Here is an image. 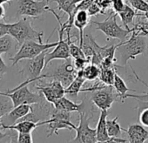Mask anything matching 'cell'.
<instances>
[{
	"instance_id": "obj_25",
	"label": "cell",
	"mask_w": 148,
	"mask_h": 143,
	"mask_svg": "<svg viewBox=\"0 0 148 143\" xmlns=\"http://www.w3.org/2000/svg\"><path fill=\"white\" fill-rule=\"evenodd\" d=\"M18 45L17 41L10 34H6L0 38V54L10 53L13 47H18Z\"/></svg>"
},
{
	"instance_id": "obj_12",
	"label": "cell",
	"mask_w": 148,
	"mask_h": 143,
	"mask_svg": "<svg viewBox=\"0 0 148 143\" xmlns=\"http://www.w3.org/2000/svg\"><path fill=\"white\" fill-rule=\"evenodd\" d=\"M79 124L76 126V136L71 140V142H79V143H96L97 133L96 128L90 127V118L87 115V113L83 109L79 112Z\"/></svg>"
},
{
	"instance_id": "obj_4",
	"label": "cell",
	"mask_w": 148,
	"mask_h": 143,
	"mask_svg": "<svg viewBox=\"0 0 148 143\" xmlns=\"http://www.w3.org/2000/svg\"><path fill=\"white\" fill-rule=\"evenodd\" d=\"M48 12H51L57 21L58 22V45L55 46V48L51 52L46 53L45 56V67L48 65V64L54 60V59H67L69 58H71V53H70V43L71 41H69L67 38L64 40V33L65 32V29H66V25L64 24V22L63 23L61 21V18L58 14H57L55 12V11L52 8H48Z\"/></svg>"
},
{
	"instance_id": "obj_17",
	"label": "cell",
	"mask_w": 148,
	"mask_h": 143,
	"mask_svg": "<svg viewBox=\"0 0 148 143\" xmlns=\"http://www.w3.org/2000/svg\"><path fill=\"white\" fill-rule=\"evenodd\" d=\"M89 14L86 10L78 11L75 17H74L73 25L75 26L79 31V45L81 47L84 41V33L85 29L89 25Z\"/></svg>"
},
{
	"instance_id": "obj_44",
	"label": "cell",
	"mask_w": 148,
	"mask_h": 143,
	"mask_svg": "<svg viewBox=\"0 0 148 143\" xmlns=\"http://www.w3.org/2000/svg\"><path fill=\"white\" fill-rule=\"evenodd\" d=\"M48 1H49V2H50V0H48Z\"/></svg>"
},
{
	"instance_id": "obj_40",
	"label": "cell",
	"mask_w": 148,
	"mask_h": 143,
	"mask_svg": "<svg viewBox=\"0 0 148 143\" xmlns=\"http://www.w3.org/2000/svg\"><path fill=\"white\" fill-rule=\"evenodd\" d=\"M6 135H7V133H3L1 130H0V140H2L3 139H5V138L6 137Z\"/></svg>"
},
{
	"instance_id": "obj_2",
	"label": "cell",
	"mask_w": 148,
	"mask_h": 143,
	"mask_svg": "<svg viewBox=\"0 0 148 143\" xmlns=\"http://www.w3.org/2000/svg\"><path fill=\"white\" fill-rule=\"evenodd\" d=\"M10 34L20 46L23 43L28 40L43 42L44 32L36 31L31 24V21L27 17H24L13 24H5Z\"/></svg>"
},
{
	"instance_id": "obj_23",
	"label": "cell",
	"mask_w": 148,
	"mask_h": 143,
	"mask_svg": "<svg viewBox=\"0 0 148 143\" xmlns=\"http://www.w3.org/2000/svg\"><path fill=\"white\" fill-rule=\"evenodd\" d=\"M82 74V76L89 81H95L99 79V75L101 73V68L99 65L93 63H88L84 69L78 71Z\"/></svg>"
},
{
	"instance_id": "obj_24",
	"label": "cell",
	"mask_w": 148,
	"mask_h": 143,
	"mask_svg": "<svg viewBox=\"0 0 148 143\" xmlns=\"http://www.w3.org/2000/svg\"><path fill=\"white\" fill-rule=\"evenodd\" d=\"M113 87L116 90V92L119 94V97H120V101L124 102L125 100L126 99L125 96L128 94V92H133V93H137V90H133V89H130L127 85L125 84V80L120 77V75H119L116 72L115 74V78H114V82H113Z\"/></svg>"
},
{
	"instance_id": "obj_11",
	"label": "cell",
	"mask_w": 148,
	"mask_h": 143,
	"mask_svg": "<svg viewBox=\"0 0 148 143\" xmlns=\"http://www.w3.org/2000/svg\"><path fill=\"white\" fill-rule=\"evenodd\" d=\"M92 94L91 96V100L93 104L102 110H109L112 105L115 101H119L120 97L119 94L114 89L113 86L105 85L104 87L90 93Z\"/></svg>"
},
{
	"instance_id": "obj_14",
	"label": "cell",
	"mask_w": 148,
	"mask_h": 143,
	"mask_svg": "<svg viewBox=\"0 0 148 143\" xmlns=\"http://www.w3.org/2000/svg\"><path fill=\"white\" fill-rule=\"evenodd\" d=\"M32 111V105L23 104L13 107L8 113H6L0 122V126H11L17 123L20 119L25 117Z\"/></svg>"
},
{
	"instance_id": "obj_13",
	"label": "cell",
	"mask_w": 148,
	"mask_h": 143,
	"mask_svg": "<svg viewBox=\"0 0 148 143\" xmlns=\"http://www.w3.org/2000/svg\"><path fill=\"white\" fill-rule=\"evenodd\" d=\"M36 89L39 91L45 97V99L53 104L58 99L64 96L65 87L64 85L57 80H52L50 82H45L42 84H38Z\"/></svg>"
},
{
	"instance_id": "obj_26",
	"label": "cell",
	"mask_w": 148,
	"mask_h": 143,
	"mask_svg": "<svg viewBox=\"0 0 148 143\" xmlns=\"http://www.w3.org/2000/svg\"><path fill=\"white\" fill-rule=\"evenodd\" d=\"M118 120H119L118 116H116L112 120H107V132L111 138L122 137V131H124V128H122L119 126Z\"/></svg>"
},
{
	"instance_id": "obj_30",
	"label": "cell",
	"mask_w": 148,
	"mask_h": 143,
	"mask_svg": "<svg viewBox=\"0 0 148 143\" xmlns=\"http://www.w3.org/2000/svg\"><path fill=\"white\" fill-rule=\"evenodd\" d=\"M70 53H71V57L73 58H86L83 49L79 45H75L73 42L70 43Z\"/></svg>"
},
{
	"instance_id": "obj_38",
	"label": "cell",
	"mask_w": 148,
	"mask_h": 143,
	"mask_svg": "<svg viewBox=\"0 0 148 143\" xmlns=\"http://www.w3.org/2000/svg\"><path fill=\"white\" fill-rule=\"evenodd\" d=\"M5 16V9L1 4H0V20L3 19Z\"/></svg>"
},
{
	"instance_id": "obj_33",
	"label": "cell",
	"mask_w": 148,
	"mask_h": 143,
	"mask_svg": "<svg viewBox=\"0 0 148 143\" xmlns=\"http://www.w3.org/2000/svg\"><path fill=\"white\" fill-rule=\"evenodd\" d=\"M86 11H87V12H88V14H89L90 17H92H92H93V16H97V15L99 14V13L103 14V12H102L101 8L99 7V6L96 2L92 3V4L88 7V9H87Z\"/></svg>"
},
{
	"instance_id": "obj_5",
	"label": "cell",
	"mask_w": 148,
	"mask_h": 143,
	"mask_svg": "<svg viewBox=\"0 0 148 143\" xmlns=\"http://www.w3.org/2000/svg\"><path fill=\"white\" fill-rule=\"evenodd\" d=\"M48 41L49 38L47 39L46 43H40L34 40L25 41L20 45L16 54L10 58V60L12 61V65L14 66L21 60L33 58L42 53L44 51L50 50L51 48H53L58 45V41L54 43H48Z\"/></svg>"
},
{
	"instance_id": "obj_19",
	"label": "cell",
	"mask_w": 148,
	"mask_h": 143,
	"mask_svg": "<svg viewBox=\"0 0 148 143\" xmlns=\"http://www.w3.org/2000/svg\"><path fill=\"white\" fill-rule=\"evenodd\" d=\"M53 106L55 108L58 110H63L69 113H79V111L83 110L85 108V102L84 100L80 103H76L65 96H63L59 99H58L54 103Z\"/></svg>"
},
{
	"instance_id": "obj_32",
	"label": "cell",
	"mask_w": 148,
	"mask_h": 143,
	"mask_svg": "<svg viewBox=\"0 0 148 143\" xmlns=\"http://www.w3.org/2000/svg\"><path fill=\"white\" fill-rule=\"evenodd\" d=\"M90 63L89 59L87 58H74L73 60V65H74V67L77 71H80L82 69L85 68V66Z\"/></svg>"
},
{
	"instance_id": "obj_28",
	"label": "cell",
	"mask_w": 148,
	"mask_h": 143,
	"mask_svg": "<svg viewBox=\"0 0 148 143\" xmlns=\"http://www.w3.org/2000/svg\"><path fill=\"white\" fill-rule=\"evenodd\" d=\"M14 107L12 99L6 95L0 94V120Z\"/></svg>"
},
{
	"instance_id": "obj_37",
	"label": "cell",
	"mask_w": 148,
	"mask_h": 143,
	"mask_svg": "<svg viewBox=\"0 0 148 143\" xmlns=\"http://www.w3.org/2000/svg\"><path fill=\"white\" fill-rule=\"evenodd\" d=\"M6 34H8V31H7L5 23L0 22V38L6 35Z\"/></svg>"
},
{
	"instance_id": "obj_29",
	"label": "cell",
	"mask_w": 148,
	"mask_h": 143,
	"mask_svg": "<svg viewBox=\"0 0 148 143\" xmlns=\"http://www.w3.org/2000/svg\"><path fill=\"white\" fill-rule=\"evenodd\" d=\"M130 6L136 11L140 12H148V3L145 0H126Z\"/></svg>"
},
{
	"instance_id": "obj_9",
	"label": "cell",
	"mask_w": 148,
	"mask_h": 143,
	"mask_svg": "<svg viewBox=\"0 0 148 143\" xmlns=\"http://www.w3.org/2000/svg\"><path fill=\"white\" fill-rule=\"evenodd\" d=\"M49 50L44 51L42 53L33 58L24 59L25 64L19 74L25 77L26 80H32L33 81L45 79V75L41 74L42 71L45 68V56Z\"/></svg>"
},
{
	"instance_id": "obj_45",
	"label": "cell",
	"mask_w": 148,
	"mask_h": 143,
	"mask_svg": "<svg viewBox=\"0 0 148 143\" xmlns=\"http://www.w3.org/2000/svg\"><path fill=\"white\" fill-rule=\"evenodd\" d=\"M147 36H148V33H147Z\"/></svg>"
},
{
	"instance_id": "obj_6",
	"label": "cell",
	"mask_w": 148,
	"mask_h": 143,
	"mask_svg": "<svg viewBox=\"0 0 148 143\" xmlns=\"http://www.w3.org/2000/svg\"><path fill=\"white\" fill-rule=\"evenodd\" d=\"M43 74L45 75V79L47 78L59 80L66 88L78 76V71L74 67L73 61L69 58L64 59V63L51 67Z\"/></svg>"
},
{
	"instance_id": "obj_27",
	"label": "cell",
	"mask_w": 148,
	"mask_h": 143,
	"mask_svg": "<svg viewBox=\"0 0 148 143\" xmlns=\"http://www.w3.org/2000/svg\"><path fill=\"white\" fill-rule=\"evenodd\" d=\"M117 68H101L99 80L107 86H112Z\"/></svg>"
},
{
	"instance_id": "obj_31",
	"label": "cell",
	"mask_w": 148,
	"mask_h": 143,
	"mask_svg": "<svg viewBox=\"0 0 148 143\" xmlns=\"http://www.w3.org/2000/svg\"><path fill=\"white\" fill-rule=\"evenodd\" d=\"M17 142L20 143H32L33 139L32 133H18L17 136Z\"/></svg>"
},
{
	"instance_id": "obj_15",
	"label": "cell",
	"mask_w": 148,
	"mask_h": 143,
	"mask_svg": "<svg viewBox=\"0 0 148 143\" xmlns=\"http://www.w3.org/2000/svg\"><path fill=\"white\" fill-rule=\"evenodd\" d=\"M53 2H57L58 4V9L65 12L68 15L67 21L64 22L66 25V29L71 31V27L73 25L74 17H75L77 11H76V5L73 4L72 0H52Z\"/></svg>"
},
{
	"instance_id": "obj_10",
	"label": "cell",
	"mask_w": 148,
	"mask_h": 143,
	"mask_svg": "<svg viewBox=\"0 0 148 143\" xmlns=\"http://www.w3.org/2000/svg\"><path fill=\"white\" fill-rule=\"evenodd\" d=\"M71 113L65 112L63 110H58L57 108H53L51 118L47 120V128H48V135L47 137L51 136L53 133L58 134V130L60 129H68L70 131L75 130L76 125L73 124L71 118Z\"/></svg>"
},
{
	"instance_id": "obj_1",
	"label": "cell",
	"mask_w": 148,
	"mask_h": 143,
	"mask_svg": "<svg viewBox=\"0 0 148 143\" xmlns=\"http://www.w3.org/2000/svg\"><path fill=\"white\" fill-rule=\"evenodd\" d=\"M148 50V42L145 35L132 29L131 37L118 44L116 53L119 55L121 66H125L128 60L135 59L138 56L145 54Z\"/></svg>"
},
{
	"instance_id": "obj_18",
	"label": "cell",
	"mask_w": 148,
	"mask_h": 143,
	"mask_svg": "<svg viewBox=\"0 0 148 143\" xmlns=\"http://www.w3.org/2000/svg\"><path fill=\"white\" fill-rule=\"evenodd\" d=\"M46 124H47V120L40 122H34L32 120H18L17 123L11 126H0L4 130L11 129V130L17 131L18 133H32L38 126Z\"/></svg>"
},
{
	"instance_id": "obj_41",
	"label": "cell",
	"mask_w": 148,
	"mask_h": 143,
	"mask_svg": "<svg viewBox=\"0 0 148 143\" xmlns=\"http://www.w3.org/2000/svg\"><path fill=\"white\" fill-rule=\"evenodd\" d=\"M72 1H73V4H75L77 6L79 4H80L82 1H84V0H72Z\"/></svg>"
},
{
	"instance_id": "obj_42",
	"label": "cell",
	"mask_w": 148,
	"mask_h": 143,
	"mask_svg": "<svg viewBox=\"0 0 148 143\" xmlns=\"http://www.w3.org/2000/svg\"><path fill=\"white\" fill-rule=\"evenodd\" d=\"M5 3H9V0H0V4L1 5L5 4Z\"/></svg>"
},
{
	"instance_id": "obj_39",
	"label": "cell",
	"mask_w": 148,
	"mask_h": 143,
	"mask_svg": "<svg viewBox=\"0 0 148 143\" xmlns=\"http://www.w3.org/2000/svg\"><path fill=\"white\" fill-rule=\"evenodd\" d=\"M132 73H133V74L135 75V77H136V79H137V80H138L139 82H141L142 84H144V85H145V87H148V86H147V84H146V83H145V82H144V81H143L142 80H140V79H139V77H138V76L137 75V74L135 73V72H134V70H133L132 68ZM146 93H147V92H146ZM147 94H148V93H147Z\"/></svg>"
},
{
	"instance_id": "obj_20",
	"label": "cell",
	"mask_w": 148,
	"mask_h": 143,
	"mask_svg": "<svg viewBox=\"0 0 148 143\" xmlns=\"http://www.w3.org/2000/svg\"><path fill=\"white\" fill-rule=\"evenodd\" d=\"M107 110H102L99 118V122L96 127L97 140L98 142H110L111 137L107 132Z\"/></svg>"
},
{
	"instance_id": "obj_3",
	"label": "cell",
	"mask_w": 148,
	"mask_h": 143,
	"mask_svg": "<svg viewBox=\"0 0 148 143\" xmlns=\"http://www.w3.org/2000/svg\"><path fill=\"white\" fill-rule=\"evenodd\" d=\"M32 82H33L32 80H25L17 87L12 90H8L6 93L0 92V94H4V95L10 97L13 102L14 107L19 105H23V104L32 105V104L40 103L45 99L40 92L32 93L29 89L28 85Z\"/></svg>"
},
{
	"instance_id": "obj_22",
	"label": "cell",
	"mask_w": 148,
	"mask_h": 143,
	"mask_svg": "<svg viewBox=\"0 0 148 143\" xmlns=\"http://www.w3.org/2000/svg\"><path fill=\"white\" fill-rule=\"evenodd\" d=\"M86 80L82 76V74L78 72V76L74 79V80L65 88V94L71 97H77L79 94L82 91V87L86 83Z\"/></svg>"
},
{
	"instance_id": "obj_43",
	"label": "cell",
	"mask_w": 148,
	"mask_h": 143,
	"mask_svg": "<svg viewBox=\"0 0 148 143\" xmlns=\"http://www.w3.org/2000/svg\"><path fill=\"white\" fill-rule=\"evenodd\" d=\"M10 1H12V0H9V2H10Z\"/></svg>"
},
{
	"instance_id": "obj_7",
	"label": "cell",
	"mask_w": 148,
	"mask_h": 143,
	"mask_svg": "<svg viewBox=\"0 0 148 143\" xmlns=\"http://www.w3.org/2000/svg\"><path fill=\"white\" fill-rule=\"evenodd\" d=\"M117 16L118 13L113 11L111 12L109 17H107L104 21H91V24L93 25L98 30L101 31L106 37L112 38L119 39L120 42L126 40V38L130 33H132V30L123 29L117 23Z\"/></svg>"
},
{
	"instance_id": "obj_35",
	"label": "cell",
	"mask_w": 148,
	"mask_h": 143,
	"mask_svg": "<svg viewBox=\"0 0 148 143\" xmlns=\"http://www.w3.org/2000/svg\"><path fill=\"white\" fill-rule=\"evenodd\" d=\"M1 55L2 54H0V79H1L4 76L5 74H6L7 72H8V66L6 65V64L3 60Z\"/></svg>"
},
{
	"instance_id": "obj_8",
	"label": "cell",
	"mask_w": 148,
	"mask_h": 143,
	"mask_svg": "<svg viewBox=\"0 0 148 143\" xmlns=\"http://www.w3.org/2000/svg\"><path fill=\"white\" fill-rule=\"evenodd\" d=\"M48 0H17L16 17L38 19L48 12Z\"/></svg>"
},
{
	"instance_id": "obj_36",
	"label": "cell",
	"mask_w": 148,
	"mask_h": 143,
	"mask_svg": "<svg viewBox=\"0 0 148 143\" xmlns=\"http://www.w3.org/2000/svg\"><path fill=\"white\" fill-rule=\"evenodd\" d=\"M137 101H138V106L135 108L138 110V113L142 110L148 108V100H137Z\"/></svg>"
},
{
	"instance_id": "obj_16",
	"label": "cell",
	"mask_w": 148,
	"mask_h": 143,
	"mask_svg": "<svg viewBox=\"0 0 148 143\" xmlns=\"http://www.w3.org/2000/svg\"><path fill=\"white\" fill-rule=\"evenodd\" d=\"M124 131L128 135V140L132 143H144L148 140V131L139 124L131 125Z\"/></svg>"
},
{
	"instance_id": "obj_21",
	"label": "cell",
	"mask_w": 148,
	"mask_h": 143,
	"mask_svg": "<svg viewBox=\"0 0 148 143\" xmlns=\"http://www.w3.org/2000/svg\"><path fill=\"white\" fill-rule=\"evenodd\" d=\"M118 15L119 16L125 28L127 30H132V28L130 26L132 25V27H133V25H134L133 20H134V18L137 17V13H136L135 10H133V8L132 6H130L129 5L125 4L124 9L121 12H119L118 13Z\"/></svg>"
},
{
	"instance_id": "obj_34",
	"label": "cell",
	"mask_w": 148,
	"mask_h": 143,
	"mask_svg": "<svg viewBox=\"0 0 148 143\" xmlns=\"http://www.w3.org/2000/svg\"><path fill=\"white\" fill-rule=\"evenodd\" d=\"M138 120L144 126L148 127V108L142 110L138 113Z\"/></svg>"
}]
</instances>
